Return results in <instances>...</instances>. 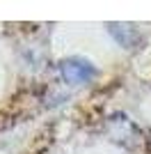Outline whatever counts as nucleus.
Segmentation results:
<instances>
[{"instance_id": "obj_1", "label": "nucleus", "mask_w": 151, "mask_h": 154, "mask_svg": "<svg viewBox=\"0 0 151 154\" xmlns=\"http://www.w3.org/2000/svg\"><path fill=\"white\" fill-rule=\"evenodd\" d=\"M60 71H62V78L69 85H82V83H87V81H92L94 74H96V69L82 58L62 60V62H60Z\"/></svg>"}, {"instance_id": "obj_2", "label": "nucleus", "mask_w": 151, "mask_h": 154, "mask_svg": "<svg viewBox=\"0 0 151 154\" xmlns=\"http://www.w3.org/2000/svg\"><path fill=\"white\" fill-rule=\"evenodd\" d=\"M108 30L112 32L114 39H117L124 48H128V51H135V48L142 46V35H140V30L135 26H131V23H108Z\"/></svg>"}, {"instance_id": "obj_3", "label": "nucleus", "mask_w": 151, "mask_h": 154, "mask_svg": "<svg viewBox=\"0 0 151 154\" xmlns=\"http://www.w3.org/2000/svg\"><path fill=\"white\" fill-rule=\"evenodd\" d=\"M124 131H126L128 136H133V138H140V129L135 127V122H131L128 117L124 120ZM110 134L114 136V140L124 143V145H131V138H121V136H119V129H110ZM131 147H133V145H131Z\"/></svg>"}]
</instances>
